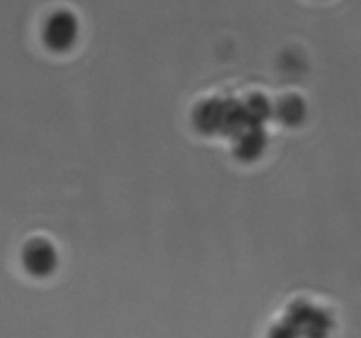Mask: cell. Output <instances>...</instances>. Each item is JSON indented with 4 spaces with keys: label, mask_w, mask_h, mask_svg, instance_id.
Returning <instances> with one entry per match:
<instances>
[{
    "label": "cell",
    "mask_w": 361,
    "mask_h": 338,
    "mask_svg": "<svg viewBox=\"0 0 361 338\" xmlns=\"http://www.w3.org/2000/svg\"><path fill=\"white\" fill-rule=\"evenodd\" d=\"M78 37H80V23L71 11H55L42 23L41 41L51 53L69 51L78 42Z\"/></svg>",
    "instance_id": "6da1fadb"
},
{
    "label": "cell",
    "mask_w": 361,
    "mask_h": 338,
    "mask_svg": "<svg viewBox=\"0 0 361 338\" xmlns=\"http://www.w3.org/2000/svg\"><path fill=\"white\" fill-rule=\"evenodd\" d=\"M23 266L35 277H46L56 266V250L46 239H34L23 250Z\"/></svg>",
    "instance_id": "7a4b0ae2"
}]
</instances>
